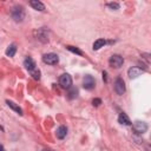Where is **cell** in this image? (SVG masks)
<instances>
[{
	"label": "cell",
	"mask_w": 151,
	"mask_h": 151,
	"mask_svg": "<svg viewBox=\"0 0 151 151\" xmlns=\"http://www.w3.org/2000/svg\"><path fill=\"white\" fill-rule=\"evenodd\" d=\"M133 130L139 134L145 133L147 131V124L145 122H142V120H136L133 123Z\"/></svg>",
	"instance_id": "ba28073f"
},
{
	"label": "cell",
	"mask_w": 151,
	"mask_h": 151,
	"mask_svg": "<svg viewBox=\"0 0 151 151\" xmlns=\"http://www.w3.org/2000/svg\"><path fill=\"white\" fill-rule=\"evenodd\" d=\"M142 73H143V70L140 67H137V66H132V67H130L127 70V74H129V77L131 79H134V78L139 77Z\"/></svg>",
	"instance_id": "9c48e42d"
},
{
	"label": "cell",
	"mask_w": 151,
	"mask_h": 151,
	"mask_svg": "<svg viewBox=\"0 0 151 151\" xmlns=\"http://www.w3.org/2000/svg\"><path fill=\"white\" fill-rule=\"evenodd\" d=\"M55 134H57V138H58V139H64V138L66 137V134H67V127L64 126V125L59 126V127L57 129Z\"/></svg>",
	"instance_id": "8fae6325"
},
{
	"label": "cell",
	"mask_w": 151,
	"mask_h": 151,
	"mask_svg": "<svg viewBox=\"0 0 151 151\" xmlns=\"http://www.w3.org/2000/svg\"><path fill=\"white\" fill-rule=\"evenodd\" d=\"M83 86H84L85 90H92V88H94V86H96L94 78L92 76H90V74H86L84 77V79H83Z\"/></svg>",
	"instance_id": "52a82bcc"
},
{
	"label": "cell",
	"mask_w": 151,
	"mask_h": 151,
	"mask_svg": "<svg viewBox=\"0 0 151 151\" xmlns=\"http://www.w3.org/2000/svg\"><path fill=\"white\" fill-rule=\"evenodd\" d=\"M41 151H51V150H41Z\"/></svg>",
	"instance_id": "cb8c5ba5"
},
{
	"label": "cell",
	"mask_w": 151,
	"mask_h": 151,
	"mask_svg": "<svg viewBox=\"0 0 151 151\" xmlns=\"http://www.w3.org/2000/svg\"><path fill=\"white\" fill-rule=\"evenodd\" d=\"M29 73H31V76H32L33 79H35V80H39V79H40V71H39L38 68H34V70L31 71Z\"/></svg>",
	"instance_id": "d6986e66"
},
{
	"label": "cell",
	"mask_w": 151,
	"mask_h": 151,
	"mask_svg": "<svg viewBox=\"0 0 151 151\" xmlns=\"http://www.w3.org/2000/svg\"><path fill=\"white\" fill-rule=\"evenodd\" d=\"M114 91L118 96H123L125 92V83L120 77L116 78V80H114Z\"/></svg>",
	"instance_id": "8992f818"
},
{
	"label": "cell",
	"mask_w": 151,
	"mask_h": 151,
	"mask_svg": "<svg viewBox=\"0 0 151 151\" xmlns=\"http://www.w3.org/2000/svg\"><path fill=\"white\" fill-rule=\"evenodd\" d=\"M34 34H35V38L41 42H47L48 41V29L46 27L39 28L38 31L34 32Z\"/></svg>",
	"instance_id": "7a4b0ae2"
},
{
	"label": "cell",
	"mask_w": 151,
	"mask_h": 151,
	"mask_svg": "<svg viewBox=\"0 0 151 151\" xmlns=\"http://www.w3.org/2000/svg\"><path fill=\"white\" fill-rule=\"evenodd\" d=\"M15 52H17V45H15V44H11V45L6 48V55H7V57H14Z\"/></svg>",
	"instance_id": "2e32d148"
},
{
	"label": "cell",
	"mask_w": 151,
	"mask_h": 151,
	"mask_svg": "<svg viewBox=\"0 0 151 151\" xmlns=\"http://www.w3.org/2000/svg\"><path fill=\"white\" fill-rule=\"evenodd\" d=\"M66 48L68 50V51H71V52H73V53H76V54H79V55H81L83 54V52L78 48V47H74V46H71V45H68V46H66Z\"/></svg>",
	"instance_id": "ac0fdd59"
},
{
	"label": "cell",
	"mask_w": 151,
	"mask_h": 151,
	"mask_svg": "<svg viewBox=\"0 0 151 151\" xmlns=\"http://www.w3.org/2000/svg\"><path fill=\"white\" fill-rule=\"evenodd\" d=\"M118 122H119L120 124H123V125H131L130 118H129L127 114L124 113V112H120V113H119V116H118Z\"/></svg>",
	"instance_id": "7c38bea8"
},
{
	"label": "cell",
	"mask_w": 151,
	"mask_h": 151,
	"mask_svg": "<svg viewBox=\"0 0 151 151\" xmlns=\"http://www.w3.org/2000/svg\"><path fill=\"white\" fill-rule=\"evenodd\" d=\"M42 61L47 65H55L59 61V57L55 53H46L42 55Z\"/></svg>",
	"instance_id": "277c9868"
},
{
	"label": "cell",
	"mask_w": 151,
	"mask_h": 151,
	"mask_svg": "<svg viewBox=\"0 0 151 151\" xmlns=\"http://www.w3.org/2000/svg\"><path fill=\"white\" fill-rule=\"evenodd\" d=\"M0 151H6V150H5V147H4L1 144H0Z\"/></svg>",
	"instance_id": "603a6c76"
},
{
	"label": "cell",
	"mask_w": 151,
	"mask_h": 151,
	"mask_svg": "<svg viewBox=\"0 0 151 151\" xmlns=\"http://www.w3.org/2000/svg\"><path fill=\"white\" fill-rule=\"evenodd\" d=\"M106 76H107V73L104 71V72H103V79H104L105 81H107V79H106Z\"/></svg>",
	"instance_id": "7402d4cb"
},
{
	"label": "cell",
	"mask_w": 151,
	"mask_h": 151,
	"mask_svg": "<svg viewBox=\"0 0 151 151\" xmlns=\"http://www.w3.org/2000/svg\"><path fill=\"white\" fill-rule=\"evenodd\" d=\"M105 44H106V40H105V39H97V40L93 42L92 48H93L94 51H98L99 48L104 47V46H105Z\"/></svg>",
	"instance_id": "9a60e30c"
},
{
	"label": "cell",
	"mask_w": 151,
	"mask_h": 151,
	"mask_svg": "<svg viewBox=\"0 0 151 151\" xmlns=\"http://www.w3.org/2000/svg\"><path fill=\"white\" fill-rule=\"evenodd\" d=\"M59 84L63 88H70L71 85H72V78L68 73H64L60 76L59 78Z\"/></svg>",
	"instance_id": "5b68a950"
},
{
	"label": "cell",
	"mask_w": 151,
	"mask_h": 151,
	"mask_svg": "<svg viewBox=\"0 0 151 151\" xmlns=\"http://www.w3.org/2000/svg\"><path fill=\"white\" fill-rule=\"evenodd\" d=\"M24 66L26 67V70H27L28 72H31V71H33L34 68H37L35 61H34L31 57H26V58H25V60H24Z\"/></svg>",
	"instance_id": "30bf717a"
},
{
	"label": "cell",
	"mask_w": 151,
	"mask_h": 151,
	"mask_svg": "<svg viewBox=\"0 0 151 151\" xmlns=\"http://www.w3.org/2000/svg\"><path fill=\"white\" fill-rule=\"evenodd\" d=\"M6 104H7V105L13 110V111H15L17 113H19L20 116L22 114V110H21V107H20L18 104H15L14 101H12V100H8V99H7V100H6Z\"/></svg>",
	"instance_id": "5bb4252c"
},
{
	"label": "cell",
	"mask_w": 151,
	"mask_h": 151,
	"mask_svg": "<svg viewBox=\"0 0 151 151\" xmlns=\"http://www.w3.org/2000/svg\"><path fill=\"white\" fill-rule=\"evenodd\" d=\"M107 7H110L112 9H119V4L118 2H109Z\"/></svg>",
	"instance_id": "ffe728a7"
},
{
	"label": "cell",
	"mask_w": 151,
	"mask_h": 151,
	"mask_svg": "<svg viewBox=\"0 0 151 151\" xmlns=\"http://www.w3.org/2000/svg\"><path fill=\"white\" fill-rule=\"evenodd\" d=\"M78 96V88L77 87H70L68 90V98L70 99H74Z\"/></svg>",
	"instance_id": "e0dca14e"
},
{
	"label": "cell",
	"mask_w": 151,
	"mask_h": 151,
	"mask_svg": "<svg viewBox=\"0 0 151 151\" xmlns=\"http://www.w3.org/2000/svg\"><path fill=\"white\" fill-rule=\"evenodd\" d=\"M100 104H101V99H99V98H94L92 100V105L93 106H99Z\"/></svg>",
	"instance_id": "44dd1931"
},
{
	"label": "cell",
	"mask_w": 151,
	"mask_h": 151,
	"mask_svg": "<svg viewBox=\"0 0 151 151\" xmlns=\"http://www.w3.org/2000/svg\"><path fill=\"white\" fill-rule=\"evenodd\" d=\"M123 63H124V59H123V57L119 55V54H113V55H111L110 59H109L110 66H112V67H114V68H119V67L123 65Z\"/></svg>",
	"instance_id": "3957f363"
},
{
	"label": "cell",
	"mask_w": 151,
	"mask_h": 151,
	"mask_svg": "<svg viewBox=\"0 0 151 151\" xmlns=\"http://www.w3.org/2000/svg\"><path fill=\"white\" fill-rule=\"evenodd\" d=\"M12 18L15 22H21L25 19V9L22 6H14L12 9Z\"/></svg>",
	"instance_id": "6da1fadb"
},
{
	"label": "cell",
	"mask_w": 151,
	"mask_h": 151,
	"mask_svg": "<svg viewBox=\"0 0 151 151\" xmlns=\"http://www.w3.org/2000/svg\"><path fill=\"white\" fill-rule=\"evenodd\" d=\"M29 5L35 9V11H44L45 9V5L41 2V1H38V0H32L29 1Z\"/></svg>",
	"instance_id": "4fadbf2b"
}]
</instances>
